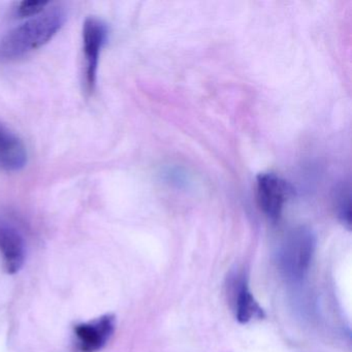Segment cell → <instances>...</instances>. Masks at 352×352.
<instances>
[{"instance_id":"7","label":"cell","mask_w":352,"mask_h":352,"mask_svg":"<svg viewBox=\"0 0 352 352\" xmlns=\"http://www.w3.org/2000/svg\"><path fill=\"white\" fill-rule=\"evenodd\" d=\"M28 150L23 141L7 125L0 122V170L17 173L28 164Z\"/></svg>"},{"instance_id":"3","label":"cell","mask_w":352,"mask_h":352,"mask_svg":"<svg viewBox=\"0 0 352 352\" xmlns=\"http://www.w3.org/2000/svg\"><path fill=\"white\" fill-rule=\"evenodd\" d=\"M83 53L85 85L89 94L96 90L100 53L109 38V28L100 18H86L83 24Z\"/></svg>"},{"instance_id":"9","label":"cell","mask_w":352,"mask_h":352,"mask_svg":"<svg viewBox=\"0 0 352 352\" xmlns=\"http://www.w3.org/2000/svg\"><path fill=\"white\" fill-rule=\"evenodd\" d=\"M50 5L45 0H25L18 3L16 7V16L19 18H34L44 13L45 10Z\"/></svg>"},{"instance_id":"5","label":"cell","mask_w":352,"mask_h":352,"mask_svg":"<svg viewBox=\"0 0 352 352\" xmlns=\"http://www.w3.org/2000/svg\"><path fill=\"white\" fill-rule=\"evenodd\" d=\"M0 254L3 267L9 274H15L24 265L26 243L20 228L9 218L0 215Z\"/></svg>"},{"instance_id":"2","label":"cell","mask_w":352,"mask_h":352,"mask_svg":"<svg viewBox=\"0 0 352 352\" xmlns=\"http://www.w3.org/2000/svg\"><path fill=\"white\" fill-rule=\"evenodd\" d=\"M315 239L309 230L298 228L286 236L279 252L280 265L288 278L304 277L314 254Z\"/></svg>"},{"instance_id":"10","label":"cell","mask_w":352,"mask_h":352,"mask_svg":"<svg viewBox=\"0 0 352 352\" xmlns=\"http://www.w3.org/2000/svg\"><path fill=\"white\" fill-rule=\"evenodd\" d=\"M337 197L338 212L344 221L350 223V193L349 188L346 189L345 187H342L336 193Z\"/></svg>"},{"instance_id":"4","label":"cell","mask_w":352,"mask_h":352,"mask_svg":"<svg viewBox=\"0 0 352 352\" xmlns=\"http://www.w3.org/2000/svg\"><path fill=\"white\" fill-rule=\"evenodd\" d=\"M256 201L261 211L272 221H277L292 195L287 181L274 173H263L256 178Z\"/></svg>"},{"instance_id":"6","label":"cell","mask_w":352,"mask_h":352,"mask_svg":"<svg viewBox=\"0 0 352 352\" xmlns=\"http://www.w3.org/2000/svg\"><path fill=\"white\" fill-rule=\"evenodd\" d=\"M116 327L114 315L106 314L75 327L76 347L80 352H98L108 344Z\"/></svg>"},{"instance_id":"1","label":"cell","mask_w":352,"mask_h":352,"mask_svg":"<svg viewBox=\"0 0 352 352\" xmlns=\"http://www.w3.org/2000/svg\"><path fill=\"white\" fill-rule=\"evenodd\" d=\"M67 13L60 7L47 10L8 32L0 41V59L16 60L48 44L65 25Z\"/></svg>"},{"instance_id":"8","label":"cell","mask_w":352,"mask_h":352,"mask_svg":"<svg viewBox=\"0 0 352 352\" xmlns=\"http://www.w3.org/2000/svg\"><path fill=\"white\" fill-rule=\"evenodd\" d=\"M234 311L240 322L247 323L255 318L263 316V309L259 307L249 289L246 279L238 280L234 284Z\"/></svg>"}]
</instances>
